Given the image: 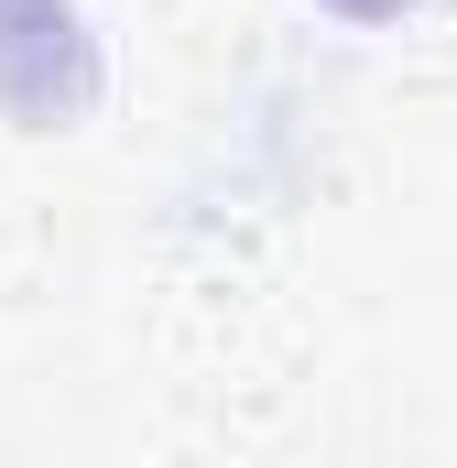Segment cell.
Instances as JSON below:
<instances>
[{"label": "cell", "mask_w": 457, "mask_h": 468, "mask_svg": "<svg viewBox=\"0 0 457 468\" xmlns=\"http://www.w3.org/2000/svg\"><path fill=\"white\" fill-rule=\"evenodd\" d=\"M99 110V33L77 0H0V120L77 131Z\"/></svg>", "instance_id": "6da1fadb"}, {"label": "cell", "mask_w": 457, "mask_h": 468, "mask_svg": "<svg viewBox=\"0 0 457 468\" xmlns=\"http://www.w3.org/2000/svg\"><path fill=\"white\" fill-rule=\"evenodd\" d=\"M316 11H338V22H403L414 0H316Z\"/></svg>", "instance_id": "7a4b0ae2"}]
</instances>
